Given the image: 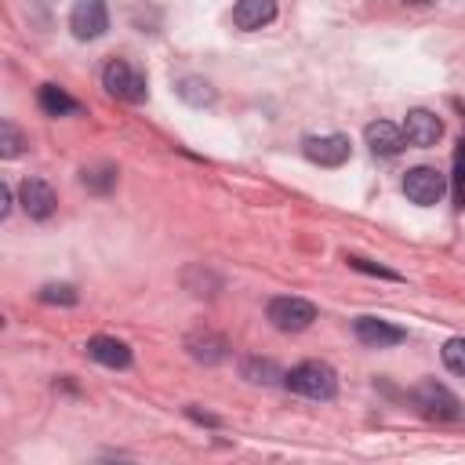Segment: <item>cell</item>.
Segmentation results:
<instances>
[{
	"mask_svg": "<svg viewBox=\"0 0 465 465\" xmlns=\"http://www.w3.org/2000/svg\"><path fill=\"white\" fill-rule=\"evenodd\" d=\"M283 385H287L291 392L305 396V400H334V392H338V374H334V367L323 363V360H305V363H298V367H291V371L283 374Z\"/></svg>",
	"mask_w": 465,
	"mask_h": 465,
	"instance_id": "obj_1",
	"label": "cell"
},
{
	"mask_svg": "<svg viewBox=\"0 0 465 465\" xmlns=\"http://www.w3.org/2000/svg\"><path fill=\"white\" fill-rule=\"evenodd\" d=\"M102 87L113 94V98H124V102H145L149 87H145V76L127 62V58H113L105 69H102Z\"/></svg>",
	"mask_w": 465,
	"mask_h": 465,
	"instance_id": "obj_2",
	"label": "cell"
},
{
	"mask_svg": "<svg viewBox=\"0 0 465 465\" xmlns=\"http://www.w3.org/2000/svg\"><path fill=\"white\" fill-rule=\"evenodd\" d=\"M265 316H269V323H272L276 331L294 334V331L312 327V320H316V305L305 302V298H294V294H280V298H272V302L265 305Z\"/></svg>",
	"mask_w": 465,
	"mask_h": 465,
	"instance_id": "obj_3",
	"label": "cell"
},
{
	"mask_svg": "<svg viewBox=\"0 0 465 465\" xmlns=\"http://www.w3.org/2000/svg\"><path fill=\"white\" fill-rule=\"evenodd\" d=\"M443 193H447V174H440L436 167H411L407 174H403V196L411 200V203H418V207H432V203H440L443 200Z\"/></svg>",
	"mask_w": 465,
	"mask_h": 465,
	"instance_id": "obj_4",
	"label": "cell"
},
{
	"mask_svg": "<svg viewBox=\"0 0 465 465\" xmlns=\"http://www.w3.org/2000/svg\"><path fill=\"white\" fill-rule=\"evenodd\" d=\"M69 29L76 40H98L109 29L105 0H73L69 7Z\"/></svg>",
	"mask_w": 465,
	"mask_h": 465,
	"instance_id": "obj_5",
	"label": "cell"
},
{
	"mask_svg": "<svg viewBox=\"0 0 465 465\" xmlns=\"http://www.w3.org/2000/svg\"><path fill=\"white\" fill-rule=\"evenodd\" d=\"M302 153L320 167H341L352 156V145L345 134H309L302 138Z\"/></svg>",
	"mask_w": 465,
	"mask_h": 465,
	"instance_id": "obj_6",
	"label": "cell"
},
{
	"mask_svg": "<svg viewBox=\"0 0 465 465\" xmlns=\"http://www.w3.org/2000/svg\"><path fill=\"white\" fill-rule=\"evenodd\" d=\"M403 138H407L411 145H418V149H432V145L443 138V124H440V116L429 113V109H411L407 120H403Z\"/></svg>",
	"mask_w": 465,
	"mask_h": 465,
	"instance_id": "obj_7",
	"label": "cell"
},
{
	"mask_svg": "<svg viewBox=\"0 0 465 465\" xmlns=\"http://www.w3.org/2000/svg\"><path fill=\"white\" fill-rule=\"evenodd\" d=\"M18 200H22V211H25L29 218H36V222L51 218L54 207H58V196H54V189H51L44 178H25L22 189H18Z\"/></svg>",
	"mask_w": 465,
	"mask_h": 465,
	"instance_id": "obj_8",
	"label": "cell"
},
{
	"mask_svg": "<svg viewBox=\"0 0 465 465\" xmlns=\"http://www.w3.org/2000/svg\"><path fill=\"white\" fill-rule=\"evenodd\" d=\"M352 331H356V338H360L363 345H371V349H389V345L407 341V331H403V327H396V323H389V320H378V316H360V320L352 323Z\"/></svg>",
	"mask_w": 465,
	"mask_h": 465,
	"instance_id": "obj_9",
	"label": "cell"
},
{
	"mask_svg": "<svg viewBox=\"0 0 465 465\" xmlns=\"http://www.w3.org/2000/svg\"><path fill=\"white\" fill-rule=\"evenodd\" d=\"M363 142H367V149H371L374 156H396V153L407 145L403 127L392 124V120H374V124H367Z\"/></svg>",
	"mask_w": 465,
	"mask_h": 465,
	"instance_id": "obj_10",
	"label": "cell"
},
{
	"mask_svg": "<svg viewBox=\"0 0 465 465\" xmlns=\"http://www.w3.org/2000/svg\"><path fill=\"white\" fill-rule=\"evenodd\" d=\"M414 403L429 414V418H458V396L454 392H447L443 385H436V381H425L421 389H414Z\"/></svg>",
	"mask_w": 465,
	"mask_h": 465,
	"instance_id": "obj_11",
	"label": "cell"
},
{
	"mask_svg": "<svg viewBox=\"0 0 465 465\" xmlns=\"http://www.w3.org/2000/svg\"><path fill=\"white\" fill-rule=\"evenodd\" d=\"M185 349H189V356L196 363H207V367H214V363H222L229 356V341L222 334H214V331H193L185 338Z\"/></svg>",
	"mask_w": 465,
	"mask_h": 465,
	"instance_id": "obj_12",
	"label": "cell"
},
{
	"mask_svg": "<svg viewBox=\"0 0 465 465\" xmlns=\"http://www.w3.org/2000/svg\"><path fill=\"white\" fill-rule=\"evenodd\" d=\"M87 356L102 367H113V371H124L131 367V349L120 341V338H109V334H94L87 341Z\"/></svg>",
	"mask_w": 465,
	"mask_h": 465,
	"instance_id": "obj_13",
	"label": "cell"
},
{
	"mask_svg": "<svg viewBox=\"0 0 465 465\" xmlns=\"http://www.w3.org/2000/svg\"><path fill=\"white\" fill-rule=\"evenodd\" d=\"M276 18V0H236L232 7V25L236 29H262Z\"/></svg>",
	"mask_w": 465,
	"mask_h": 465,
	"instance_id": "obj_14",
	"label": "cell"
},
{
	"mask_svg": "<svg viewBox=\"0 0 465 465\" xmlns=\"http://www.w3.org/2000/svg\"><path fill=\"white\" fill-rule=\"evenodd\" d=\"M36 102H40V109H44L47 116H69V113H80V102H76L73 94H65L58 84H44L40 94H36Z\"/></svg>",
	"mask_w": 465,
	"mask_h": 465,
	"instance_id": "obj_15",
	"label": "cell"
},
{
	"mask_svg": "<svg viewBox=\"0 0 465 465\" xmlns=\"http://www.w3.org/2000/svg\"><path fill=\"white\" fill-rule=\"evenodd\" d=\"M178 98H185L189 105H211L214 102V87L207 84V80H200V76H185V80H178Z\"/></svg>",
	"mask_w": 465,
	"mask_h": 465,
	"instance_id": "obj_16",
	"label": "cell"
},
{
	"mask_svg": "<svg viewBox=\"0 0 465 465\" xmlns=\"http://www.w3.org/2000/svg\"><path fill=\"white\" fill-rule=\"evenodd\" d=\"M243 378L247 381H262V385H272L283 378V371L272 363V360H243Z\"/></svg>",
	"mask_w": 465,
	"mask_h": 465,
	"instance_id": "obj_17",
	"label": "cell"
},
{
	"mask_svg": "<svg viewBox=\"0 0 465 465\" xmlns=\"http://www.w3.org/2000/svg\"><path fill=\"white\" fill-rule=\"evenodd\" d=\"M80 182H84L91 193H109L113 182H116V167H109V163H102V167H87V171L80 174Z\"/></svg>",
	"mask_w": 465,
	"mask_h": 465,
	"instance_id": "obj_18",
	"label": "cell"
},
{
	"mask_svg": "<svg viewBox=\"0 0 465 465\" xmlns=\"http://www.w3.org/2000/svg\"><path fill=\"white\" fill-rule=\"evenodd\" d=\"M22 145H25V142H22V131H18L11 120H4V124H0V156H4V160H15V156L22 153Z\"/></svg>",
	"mask_w": 465,
	"mask_h": 465,
	"instance_id": "obj_19",
	"label": "cell"
},
{
	"mask_svg": "<svg viewBox=\"0 0 465 465\" xmlns=\"http://www.w3.org/2000/svg\"><path fill=\"white\" fill-rule=\"evenodd\" d=\"M443 367L450 374H461L465 378V338H450L443 345Z\"/></svg>",
	"mask_w": 465,
	"mask_h": 465,
	"instance_id": "obj_20",
	"label": "cell"
},
{
	"mask_svg": "<svg viewBox=\"0 0 465 465\" xmlns=\"http://www.w3.org/2000/svg\"><path fill=\"white\" fill-rule=\"evenodd\" d=\"M40 302H47V305H76V291L69 283H47V287H40Z\"/></svg>",
	"mask_w": 465,
	"mask_h": 465,
	"instance_id": "obj_21",
	"label": "cell"
},
{
	"mask_svg": "<svg viewBox=\"0 0 465 465\" xmlns=\"http://www.w3.org/2000/svg\"><path fill=\"white\" fill-rule=\"evenodd\" d=\"M450 189H454V200L465 203V142H458L454 149V174H450Z\"/></svg>",
	"mask_w": 465,
	"mask_h": 465,
	"instance_id": "obj_22",
	"label": "cell"
},
{
	"mask_svg": "<svg viewBox=\"0 0 465 465\" xmlns=\"http://www.w3.org/2000/svg\"><path fill=\"white\" fill-rule=\"evenodd\" d=\"M345 262H349L352 269H360V272H371V276H385V280H396V272H389V269H381V265H371L367 258H356V254H345Z\"/></svg>",
	"mask_w": 465,
	"mask_h": 465,
	"instance_id": "obj_23",
	"label": "cell"
},
{
	"mask_svg": "<svg viewBox=\"0 0 465 465\" xmlns=\"http://www.w3.org/2000/svg\"><path fill=\"white\" fill-rule=\"evenodd\" d=\"M7 214H11V185L4 182L0 185V218H7Z\"/></svg>",
	"mask_w": 465,
	"mask_h": 465,
	"instance_id": "obj_24",
	"label": "cell"
},
{
	"mask_svg": "<svg viewBox=\"0 0 465 465\" xmlns=\"http://www.w3.org/2000/svg\"><path fill=\"white\" fill-rule=\"evenodd\" d=\"M407 4H429V0H407Z\"/></svg>",
	"mask_w": 465,
	"mask_h": 465,
	"instance_id": "obj_25",
	"label": "cell"
}]
</instances>
